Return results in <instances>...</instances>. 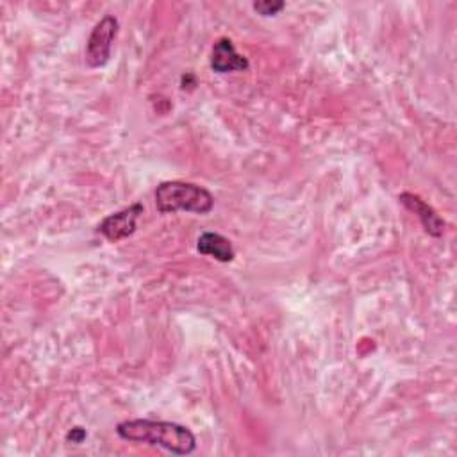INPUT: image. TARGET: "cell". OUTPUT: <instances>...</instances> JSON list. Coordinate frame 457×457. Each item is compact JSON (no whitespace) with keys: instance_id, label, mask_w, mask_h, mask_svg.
<instances>
[{"instance_id":"8992f818","label":"cell","mask_w":457,"mask_h":457,"mask_svg":"<svg viewBox=\"0 0 457 457\" xmlns=\"http://www.w3.org/2000/svg\"><path fill=\"white\" fill-rule=\"evenodd\" d=\"M398 200L411 211L418 216V220L421 221L423 228L427 234L434 236V237H441L443 232H445V227L446 223L441 220V216L425 202L421 200L418 195L414 193H409V191H403L398 195Z\"/></svg>"},{"instance_id":"52a82bcc","label":"cell","mask_w":457,"mask_h":457,"mask_svg":"<svg viewBox=\"0 0 457 457\" xmlns=\"http://www.w3.org/2000/svg\"><path fill=\"white\" fill-rule=\"evenodd\" d=\"M196 250L202 255H211L220 262H230L236 257L232 243L218 232H204L196 239Z\"/></svg>"},{"instance_id":"ba28073f","label":"cell","mask_w":457,"mask_h":457,"mask_svg":"<svg viewBox=\"0 0 457 457\" xmlns=\"http://www.w3.org/2000/svg\"><path fill=\"white\" fill-rule=\"evenodd\" d=\"M284 2L280 0H259V2H253L252 7L261 14V16H275L278 14L282 9H284Z\"/></svg>"},{"instance_id":"3957f363","label":"cell","mask_w":457,"mask_h":457,"mask_svg":"<svg viewBox=\"0 0 457 457\" xmlns=\"http://www.w3.org/2000/svg\"><path fill=\"white\" fill-rule=\"evenodd\" d=\"M118 20L112 14H105L96 25L93 27L87 43H86V64L89 68H102L109 62L112 41L118 34Z\"/></svg>"},{"instance_id":"277c9868","label":"cell","mask_w":457,"mask_h":457,"mask_svg":"<svg viewBox=\"0 0 457 457\" xmlns=\"http://www.w3.org/2000/svg\"><path fill=\"white\" fill-rule=\"evenodd\" d=\"M145 207L143 204L136 202L118 212H112L109 216H105L98 227H96V232L102 234L107 241L111 243H118L129 236H132L136 232V227H137V218L143 214Z\"/></svg>"},{"instance_id":"6da1fadb","label":"cell","mask_w":457,"mask_h":457,"mask_svg":"<svg viewBox=\"0 0 457 457\" xmlns=\"http://www.w3.org/2000/svg\"><path fill=\"white\" fill-rule=\"evenodd\" d=\"M116 434L123 441L161 446L175 455H191L196 450L195 434L187 427L173 421L146 418L125 420L116 425Z\"/></svg>"},{"instance_id":"7a4b0ae2","label":"cell","mask_w":457,"mask_h":457,"mask_svg":"<svg viewBox=\"0 0 457 457\" xmlns=\"http://www.w3.org/2000/svg\"><path fill=\"white\" fill-rule=\"evenodd\" d=\"M155 207L161 214H175L179 211L209 214L214 207V196L209 189L184 180H164L154 193Z\"/></svg>"},{"instance_id":"9c48e42d","label":"cell","mask_w":457,"mask_h":457,"mask_svg":"<svg viewBox=\"0 0 457 457\" xmlns=\"http://www.w3.org/2000/svg\"><path fill=\"white\" fill-rule=\"evenodd\" d=\"M84 439H86V430L82 427H73L66 434V441H71V443H82Z\"/></svg>"},{"instance_id":"5b68a950","label":"cell","mask_w":457,"mask_h":457,"mask_svg":"<svg viewBox=\"0 0 457 457\" xmlns=\"http://www.w3.org/2000/svg\"><path fill=\"white\" fill-rule=\"evenodd\" d=\"M209 64L216 73H230V71H245L250 68V62L245 55L237 54L234 41L228 37H220L211 50Z\"/></svg>"}]
</instances>
